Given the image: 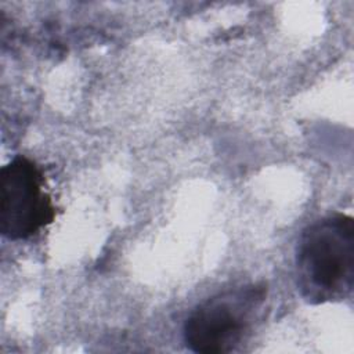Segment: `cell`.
<instances>
[{
    "instance_id": "obj_1",
    "label": "cell",
    "mask_w": 354,
    "mask_h": 354,
    "mask_svg": "<svg viewBox=\"0 0 354 354\" xmlns=\"http://www.w3.org/2000/svg\"><path fill=\"white\" fill-rule=\"evenodd\" d=\"M301 295L313 303L342 299L354 285V221L330 214L308 225L296 248Z\"/></svg>"
},
{
    "instance_id": "obj_2",
    "label": "cell",
    "mask_w": 354,
    "mask_h": 354,
    "mask_svg": "<svg viewBox=\"0 0 354 354\" xmlns=\"http://www.w3.org/2000/svg\"><path fill=\"white\" fill-rule=\"evenodd\" d=\"M264 297V286L246 285L198 304L184 322L183 333L187 347L202 354L234 350L243 339Z\"/></svg>"
},
{
    "instance_id": "obj_3",
    "label": "cell",
    "mask_w": 354,
    "mask_h": 354,
    "mask_svg": "<svg viewBox=\"0 0 354 354\" xmlns=\"http://www.w3.org/2000/svg\"><path fill=\"white\" fill-rule=\"evenodd\" d=\"M55 206L44 189L37 165L15 156L0 170V231L11 239H28L55 218Z\"/></svg>"
}]
</instances>
